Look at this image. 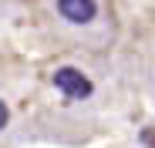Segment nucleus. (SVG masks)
Here are the masks:
<instances>
[{"mask_svg": "<svg viewBox=\"0 0 155 148\" xmlns=\"http://www.w3.org/2000/svg\"><path fill=\"white\" fill-rule=\"evenodd\" d=\"M7 118H10V114H7V105H4V101H0V128H4V125H7Z\"/></svg>", "mask_w": 155, "mask_h": 148, "instance_id": "20e7f679", "label": "nucleus"}, {"mask_svg": "<svg viewBox=\"0 0 155 148\" xmlns=\"http://www.w3.org/2000/svg\"><path fill=\"white\" fill-rule=\"evenodd\" d=\"M58 14L74 24H88L98 17V4L94 0H58Z\"/></svg>", "mask_w": 155, "mask_h": 148, "instance_id": "f03ea898", "label": "nucleus"}, {"mask_svg": "<svg viewBox=\"0 0 155 148\" xmlns=\"http://www.w3.org/2000/svg\"><path fill=\"white\" fill-rule=\"evenodd\" d=\"M54 88H61L68 98H88V94H91V81H88L78 67H61V71H54Z\"/></svg>", "mask_w": 155, "mask_h": 148, "instance_id": "f257e3e1", "label": "nucleus"}, {"mask_svg": "<svg viewBox=\"0 0 155 148\" xmlns=\"http://www.w3.org/2000/svg\"><path fill=\"white\" fill-rule=\"evenodd\" d=\"M142 141H145L148 148H155V131H152V128H145V131H142Z\"/></svg>", "mask_w": 155, "mask_h": 148, "instance_id": "7ed1b4c3", "label": "nucleus"}]
</instances>
